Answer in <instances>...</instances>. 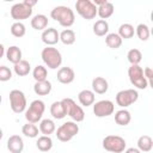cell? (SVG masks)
Segmentation results:
<instances>
[{
  "mask_svg": "<svg viewBox=\"0 0 153 153\" xmlns=\"http://www.w3.org/2000/svg\"><path fill=\"white\" fill-rule=\"evenodd\" d=\"M7 149L11 153H22L24 149V141L19 135H11L7 140Z\"/></svg>",
  "mask_w": 153,
  "mask_h": 153,
  "instance_id": "cell-15",
  "label": "cell"
},
{
  "mask_svg": "<svg viewBox=\"0 0 153 153\" xmlns=\"http://www.w3.org/2000/svg\"><path fill=\"white\" fill-rule=\"evenodd\" d=\"M75 10L76 13L86 20L94 19L97 16V6L91 0H78L75 2Z\"/></svg>",
  "mask_w": 153,
  "mask_h": 153,
  "instance_id": "cell-9",
  "label": "cell"
},
{
  "mask_svg": "<svg viewBox=\"0 0 153 153\" xmlns=\"http://www.w3.org/2000/svg\"><path fill=\"white\" fill-rule=\"evenodd\" d=\"M76 39L75 32L72 29H65L63 31L60 32V41L65 45H72Z\"/></svg>",
  "mask_w": 153,
  "mask_h": 153,
  "instance_id": "cell-31",
  "label": "cell"
},
{
  "mask_svg": "<svg viewBox=\"0 0 153 153\" xmlns=\"http://www.w3.org/2000/svg\"><path fill=\"white\" fill-rule=\"evenodd\" d=\"M45 110V104L41 99H35L30 103L29 108L24 111L25 112V118L29 123H37L42 120V116Z\"/></svg>",
  "mask_w": 153,
  "mask_h": 153,
  "instance_id": "cell-3",
  "label": "cell"
},
{
  "mask_svg": "<svg viewBox=\"0 0 153 153\" xmlns=\"http://www.w3.org/2000/svg\"><path fill=\"white\" fill-rule=\"evenodd\" d=\"M32 76L35 79V81H44L47 80V76H48V71H47V67L42 66V65H37L33 71H32Z\"/></svg>",
  "mask_w": 153,
  "mask_h": 153,
  "instance_id": "cell-34",
  "label": "cell"
},
{
  "mask_svg": "<svg viewBox=\"0 0 153 153\" xmlns=\"http://www.w3.org/2000/svg\"><path fill=\"white\" fill-rule=\"evenodd\" d=\"M65 111H66V116H69L73 122L78 123V122H82L85 120V112L82 110V108L80 105H76V103L72 99V98H63L61 100Z\"/></svg>",
  "mask_w": 153,
  "mask_h": 153,
  "instance_id": "cell-4",
  "label": "cell"
},
{
  "mask_svg": "<svg viewBox=\"0 0 153 153\" xmlns=\"http://www.w3.org/2000/svg\"><path fill=\"white\" fill-rule=\"evenodd\" d=\"M135 33H136L137 38H139L140 41H142V42L148 41V38H149V36H151V31H149L148 25H146V24H143V23L139 24V25L135 27Z\"/></svg>",
  "mask_w": 153,
  "mask_h": 153,
  "instance_id": "cell-33",
  "label": "cell"
},
{
  "mask_svg": "<svg viewBox=\"0 0 153 153\" xmlns=\"http://www.w3.org/2000/svg\"><path fill=\"white\" fill-rule=\"evenodd\" d=\"M31 26L32 29L37 31H43L48 26V17L44 14H36L31 19Z\"/></svg>",
  "mask_w": 153,
  "mask_h": 153,
  "instance_id": "cell-22",
  "label": "cell"
},
{
  "mask_svg": "<svg viewBox=\"0 0 153 153\" xmlns=\"http://www.w3.org/2000/svg\"><path fill=\"white\" fill-rule=\"evenodd\" d=\"M114 111H115V104L109 99H102L99 102L93 103V114L99 118L108 117L112 115Z\"/></svg>",
  "mask_w": 153,
  "mask_h": 153,
  "instance_id": "cell-12",
  "label": "cell"
},
{
  "mask_svg": "<svg viewBox=\"0 0 153 153\" xmlns=\"http://www.w3.org/2000/svg\"><path fill=\"white\" fill-rule=\"evenodd\" d=\"M8 98H10V106H11L13 112L22 114V112H24L26 110L27 102H26V97H25L23 91H20V90H12L10 92Z\"/></svg>",
  "mask_w": 153,
  "mask_h": 153,
  "instance_id": "cell-8",
  "label": "cell"
},
{
  "mask_svg": "<svg viewBox=\"0 0 153 153\" xmlns=\"http://www.w3.org/2000/svg\"><path fill=\"white\" fill-rule=\"evenodd\" d=\"M128 76L133 86L139 90H145L148 87V81L143 75V69L139 65H130L128 68Z\"/></svg>",
  "mask_w": 153,
  "mask_h": 153,
  "instance_id": "cell-7",
  "label": "cell"
},
{
  "mask_svg": "<svg viewBox=\"0 0 153 153\" xmlns=\"http://www.w3.org/2000/svg\"><path fill=\"white\" fill-rule=\"evenodd\" d=\"M2 136H4V131H2V129L0 128V140L2 139Z\"/></svg>",
  "mask_w": 153,
  "mask_h": 153,
  "instance_id": "cell-42",
  "label": "cell"
},
{
  "mask_svg": "<svg viewBox=\"0 0 153 153\" xmlns=\"http://www.w3.org/2000/svg\"><path fill=\"white\" fill-rule=\"evenodd\" d=\"M114 12H115V6L110 1H106L102 6L97 7V16H99L100 19L103 20H106L108 18H110L114 14Z\"/></svg>",
  "mask_w": 153,
  "mask_h": 153,
  "instance_id": "cell-20",
  "label": "cell"
},
{
  "mask_svg": "<svg viewBox=\"0 0 153 153\" xmlns=\"http://www.w3.org/2000/svg\"><path fill=\"white\" fill-rule=\"evenodd\" d=\"M143 75H145V78H146V80L148 81V86H149V85H152L153 71H152V68H151V67H146V68L143 69Z\"/></svg>",
  "mask_w": 153,
  "mask_h": 153,
  "instance_id": "cell-38",
  "label": "cell"
},
{
  "mask_svg": "<svg viewBox=\"0 0 153 153\" xmlns=\"http://www.w3.org/2000/svg\"><path fill=\"white\" fill-rule=\"evenodd\" d=\"M24 2H25L29 7H31V8L37 4V1H36V0H24Z\"/></svg>",
  "mask_w": 153,
  "mask_h": 153,
  "instance_id": "cell-40",
  "label": "cell"
},
{
  "mask_svg": "<svg viewBox=\"0 0 153 153\" xmlns=\"http://www.w3.org/2000/svg\"><path fill=\"white\" fill-rule=\"evenodd\" d=\"M11 33L17 37V38H20L23 37L25 33H26V29H25V25L22 23V22H14L12 25H11Z\"/></svg>",
  "mask_w": 153,
  "mask_h": 153,
  "instance_id": "cell-36",
  "label": "cell"
},
{
  "mask_svg": "<svg viewBox=\"0 0 153 153\" xmlns=\"http://www.w3.org/2000/svg\"><path fill=\"white\" fill-rule=\"evenodd\" d=\"M50 17L63 27H71L75 22L74 11L68 6H56L50 11Z\"/></svg>",
  "mask_w": 153,
  "mask_h": 153,
  "instance_id": "cell-1",
  "label": "cell"
},
{
  "mask_svg": "<svg viewBox=\"0 0 153 153\" xmlns=\"http://www.w3.org/2000/svg\"><path fill=\"white\" fill-rule=\"evenodd\" d=\"M12 79V71L6 66H0V81L5 82Z\"/></svg>",
  "mask_w": 153,
  "mask_h": 153,
  "instance_id": "cell-37",
  "label": "cell"
},
{
  "mask_svg": "<svg viewBox=\"0 0 153 153\" xmlns=\"http://www.w3.org/2000/svg\"><path fill=\"white\" fill-rule=\"evenodd\" d=\"M51 82L49 80H44V81H37L33 85V92L37 96H48L51 92Z\"/></svg>",
  "mask_w": 153,
  "mask_h": 153,
  "instance_id": "cell-21",
  "label": "cell"
},
{
  "mask_svg": "<svg viewBox=\"0 0 153 153\" xmlns=\"http://www.w3.org/2000/svg\"><path fill=\"white\" fill-rule=\"evenodd\" d=\"M5 55H6L7 61H10V62L13 63V65H16V63H18L20 60H23V59H22V56H23L22 50H20V48L17 47V45H11V47H8V48L6 49V51H5Z\"/></svg>",
  "mask_w": 153,
  "mask_h": 153,
  "instance_id": "cell-18",
  "label": "cell"
},
{
  "mask_svg": "<svg viewBox=\"0 0 153 153\" xmlns=\"http://www.w3.org/2000/svg\"><path fill=\"white\" fill-rule=\"evenodd\" d=\"M102 146L105 151L111 153H122L126 149V140L120 135H108L103 139Z\"/></svg>",
  "mask_w": 153,
  "mask_h": 153,
  "instance_id": "cell-6",
  "label": "cell"
},
{
  "mask_svg": "<svg viewBox=\"0 0 153 153\" xmlns=\"http://www.w3.org/2000/svg\"><path fill=\"white\" fill-rule=\"evenodd\" d=\"M50 115L55 118V120H62L66 117V111H65V108L60 102H54L51 105H50Z\"/></svg>",
  "mask_w": 153,
  "mask_h": 153,
  "instance_id": "cell-29",
  "label": "cell"
},
{
  "mask_svg": "<svg viewBox=\"0 0 153 153\" xmlns=\"http://www.w3.org/2000/svg\"><path fill=\"white\" fill-rule=\"evenodd\" d=\"M1 100H2V97H1V94H0V104H1Z\"/></svg>",
  "mask_w": 153,
  "mask_h": 153,
  "instance_id": "cell-43",
  "label": "cell"
},
{
  "mask_svg": "<svg viewBox=\"0 0 153 153\" xmlns=\"http://www.w3.org/2000/svg\"><path fill=\"white\" fill-rule=\"evenodd\" d=\"M78 133H79V126L73 121L65 122L55 130V135H56L57 140H60L61 142L71 141Z\"/></svg>",
  "mask_w": 153,
  "mask_h": 153,
  "instance_id": "cell-5",
  "label": "cell"
},
{
  "mask_svg": "<svg viewBox=\"0 0 153 153\" xmlns=\"http://www.w3.org/2000/svg\"><path fill=\"white\" fill-rule=\"evenodd\" d=\"M10 14L12 19H14L16 22H22L24 19H29L32 16V8L29 7L24 1L17 2L11 7Z\"/></svg>",
  "mask_w": 153,
  "mask_h": 153,
  "instance_id": "cell-11",
  "label": "cell"
},
{
  "mask_svg": "<svg viewBox=\"0 0 153 153\" xmlns=\"http://www.w3.org/2000/svg\"><path fill=\"white\" fill-rule=\"evenodd\" d=\"M41 38H42V42L47 44V47H53L60 41V32L55 27H48L42 31Z\"/></svg>",
  "mask_w": 153,
  "mask_h": 153,
  "instance_id": "cell-13",
  "label": "cell"
},
{
  "mask_svg": "<svg viewBox=\"0 0 153 153\" xmlns=\"http://www.w3.org/2000/svg\"><path fill=\"white\" fill-rule=\"evenodd\" d=\"M127 60H128V62H129L130 65H139V63L141 62V60H142V53H141L139 49L133 48V49H130V50L128 51V54H127Z\"/></svg>",
  "mask_w": 153,
  "mask_h": 153,
  "instance_id": "cell-35",
  "label": "cell"
},
{
  "mask_svg": "<svg viewBox=\"0 0 153 153\" xmlns=\"http://www.w3.org/2000/svg\"><path fill=\"white\" fill-rule=\"evenodd\" d=\"M92 30H93V33L98 37H103V36H106L109 33V23L106 20H103V19H99L97 20L93 26H92Z\"/></svg>",
  "mask_w": 153,
  "mask_h": 153,
  "instance_id": "cell-24",
  "label": "cell"
},
{
  "mask_svg": "<svg viewBox=\"0 0 153 153\" xmlns=\"http://www.w3.org/2000/svg\"><path fill=\"white\" fill-rule=\"evenodd\" d=\"M39 133H42L43 135H47V136H50L51 134L55 133L56 130V126H55V122L50 118H44V120H41L39 121Z\"/></svg>",
  "mask_w": 153,
  "mask_h": 153,
  "instance_id": "cell-19",
  "label": "cell"
},
{
  "mask_svg": "<svg viewBox=\"0 0 153 153\" xmlns=\"http://www.w3.org/2000/svg\"><path fill=\"white\" fill-rule=\"evenodd\" d=\"M5 51H6V50H5V47H4V45L0 43V59H1V57L5 55Z\"/></svg>",
  "mask_w": 153,
  "mask_h": 153,
  "instance_id": "cell-41",
  "label": "cell"
},
{
  "mask_svg": "<svg viewBox=\"0 0 153 153\" xmlns=\"http://www.w3.org/2000/svg\"><path fill=\"white\" fill-rule=\"evenodd\" d=\"M56 78H57V81L59 82L65 84V85H68V84H71V82L74 81L75 73H74L73 68H71V67H61L57 71Z\"/></svg>",
  "mask_w": 153,
  "mask_h": 153,
  "instance_id": "cell-14",
  "label": "cell"
},
{
  "mask_svg": "<svg viewBox=\"0 0 153 153\" xmlns=\"http://www.w3.org/2000/svg\"><path fill=\"white\" fill-rule=\"evenodd\" d=\"M139 99V92L134 88H127V90H121L116 94V103L118 106L126 109L134 104Z\"/></svg>",
  "mask_w": 153,
  "mask_h": 153,
  "instance_id": "cell-10",
  "label": "cell"
},
{
  "mask_svg": "<svg viewBox=\"0 0 153 153\" xmlns=\"http://www.w3.org/2000/svg\"><path fill=\"white\" fill-rule=\"evenodd\" d=\"M22 133L26 136V137H30V139H35L38 136V133H39V129L36 124L33 123H25L23 127H22Z\"/></svg>",
  "mask_w": 153,
  "mask_h": 153,
  "instance_id": "cell-32",
  "label": "cell"
},
{
  "mask_svg": "<svg viewBox=\"0 0 153 153\" xmlns=\"http://www.w3.org/2000/svg\"><path fill=\"white\" fill-rule=\"evenodd\" d=\"M130 121H131V115L127 109H121L115 112V122L118 126H122V127L128 126Z\"/></svg>",
  "mask_w": 153,
  "mask_h": 153,
  "instance_id": "cell-23",
  "label": "cell"
},
{
  "mask_svg": "<svg viewBox=\"0 0 153 153\" xmlns=\"http://www.w3.org/2000/svg\"><path fill=\"white\" fill-rule=\"evenodd\" d=\"M13 71H14V73H16L18 76H25V75H27V74L30 73V71H31V65H30V62L26 61V60H20L18 63L14 65Z\"/></svg>",
  "mask_w": 153,
  "mask_h": 153,
  "instance_id": "cell-25",
  "label": "cell"
},
{
  "mask_svg": "<svg viewBox=\"0 0 153 153\" xmlns=\"http://www.w3.org/2000/svg\"><path fill=\"white\" fill-rule=\"evenodd\" d=\"M41 57L44 65L50 69H57L62 63L61 53L54 47H45L41 53Z\"/></svg>",
  "mask_w": 153,
  "mask_h": 153,
  "instance_id": "cell-2",
  "label": "cell"
},
{
  "mask_svg": "<svg viewBox=\"0 0 153 153\" xmlns=\"http://www.w3.org/2000/svg\"><path fill=\"white\" fill-rule=\"evenodd\" d=\"M153 148V140L149 135H141L137 139V149L140 152H149Z\"/></svg>",
  "mask_w": 153,
  "mask_h": 153,
  "instance_id": "cell-26",
  "label": "cell"
},
{
  "mask_svg": "<svg viewBox=\"0 0 153 153\" xmlns=\"http://www.w3.org/2000/svg\"><path fill=\"white\" fill-rule=\"evenodd\" d=\"M109 90V82L103 76H96L92 80V91L96 94H104Z\"/></svg>",
  "mask_w": 153,
  "mask_h": 153,
  "instance_id": "cell-16",
  "label": "cell"
},
{
  "mask_svg": "<svg viewBox=\"0 0 153 153\" xmlns=\"http://www.w3.org/2000/svg\"><path fill=\"white\" fill-rule=\"evenodd\" d=\"M78 100L82 106H91L96 100V94L92 90H82L78 94Z\"/></svg>",
  "mask_w": 153,
  "mask_h": 153,
  "instance_id": "cell-17",
  "label": "cell"
},
{
  "mask_svg": "<svg viewBox=\"0 0 153 153\" xmlns=\"http://www.w3.org/2000/svg\"><path fill=\"white\" fill-rule=\"evenodd\" d=\"M36 147L41 151V152H48L53 148V140L50 136L47 135H42L37 139L36 141Z\"/></svg>",
  "mask_w": 153,
  "mask_h": 153,
  "instance_id": "cell-30",
  "label": "cell"
},
{
  "mask_svg": "<svg viewBox=\"0 0 153 153\" xmlns=\"http://www.w3.org/2000/svg\"><path fill=\"white\" fill-rule=\"evenodd\" d=\"M122 42L123 39L116 32H110L105 36V44L111 49H118L122 45Z\"/></svg>",
  "mask_w": 153,
  "mask_h": 153,
  "instance_id": "cell-28",
  "label": "cell"
},
{
  "mask_svg": "<svg viewBox=\"0 0 153 153\" xmlns=\"http://www.w3.org/2000/svg\"><path fill=\"white\" fill-rule=\"evenodd\" d=\"M135 33V29L131 24L129 23H124V24H121L120 27H118V32L117 35L122 38V39H129L134 36Z\"/></svg>",
  "mask_w": 153,
  "mask_h": 153,
  "instance_id": "cell-27",
  "label": "cell"
},
{
  "mask_svg": "<svg viewBox=\"0 0 153 153\" xmlns=\"http://www.w3.org/2000/svg\"><path fill=\"white\" fill-rule=\"evenodd\" d=\"M124 153H141L137 148H134V147H130V148H127L124 149Z\"/></svg>",
  "mask_w": 153,
  "mask_h": 153,
  "instance_id": "cell-39",
  "label": "cell"
}]
</instances>
